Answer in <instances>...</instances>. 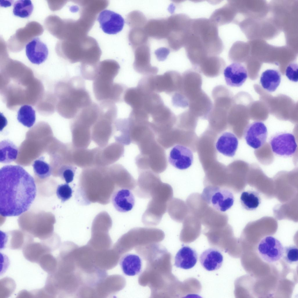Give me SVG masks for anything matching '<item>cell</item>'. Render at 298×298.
<instances>
[{"label":"cell","mask_w":298,"mask_h":298,"mask_svg":"<svg viewBox=\"0 0 298 298\" xmlns=\"http://www.w3.org/2000/svg\"><path fill=\"white\" fill-rule=\"evenodd\" d=\"M173 189L169 184L162 182L153 192L142 221L146 226H156L160 223L167 211L168 202L172 198Z\"/></svg>","instance_id":"5"},{"label":"cell","mask_w":298,"mask_h":298,"mask_svg":"<svg viewBox=\"0 0 298 298\" xmlns=\"http://www.w3.org/2000/svg\"><path fill=\"white\" fill-rule=\"evenodd\" d=\"M17 118L18 121L23 125L31 127L36 121L35 111L31 106L23 105L18 111Z\"/></svg>","instance_id":"38"},{"label":"cell","mask_w":298,"mask_h":298,"mask_svg":"<svg viewBox=\"0 0 298 298\" xmlns=\"http://www.w3.org/2000/svg\"><path fill=\"white\" fill-rule=\"evenodd\" d=\"M18 150L14 143L8 139H5L0 142V162L8 163L16 159Z\"/></svg>","instance_id":"35"},{"label":"cell","mask_w":298,"mask_h":298,"mask_svg":"<svg viewBox=\"0 0 298 298\" xmlns=\"http://www.w3.org/2000/svg\"><path fill=\"white\" fill-rule=\"evenodd\" d=\"M226 65L222 58L218 56H209L203 60L196 69L207 77H214L222 73Z\"/></svg>","instance_id":"24"},{"label":"cell","mask_w":298,"mask_h":298,"mask_svg":"<svg viewBox=\"0 0 298 298\" xmlns=\"http://www.w3.org/2000/svg\"><path fill=\"white\" fill-rule=\"evenodd\" d=\"M123 145L118 142L110 144L103 149L97 148L95 156L96 166H106L118 160L124 154Z\"/></svg>","instance_id":"18"},{"label":"cell","mask_w":298,"mask_h":298,"mask_svg":"<svg viewBox=\"0 0 298 298\" xmlns=\"http://www.w3.org/2000/svg\"><path fill=\"white\" fill-rule=\"evenodd\" d=\"M297 70V64L295 63H291L286 68L285 75L290 81L296 82L298 79Z\"/></svg>","instance_id":"48"},{"label":"cell","mask_w":298,"mask_h":298,"mask_svg":"<svg viewBox=\"0 0 298 298\" xmlns=\"http://www.w3.org/2000/svg\"><path fill=\"white\" fill-rule=\"evenodd\" d=\"M139 175L134 190L139 198H148L162 182L158 174L150 170L139 171Z\"/></svg>","instance_id":"14"},{"label":"cell","mask_w":298,"mask_h":298,"mask_svg":"<svg viewBox=\"0 0 298 298\" xmlns=\"http://www.w3.org/2000/svg\"><path fill=\"white\" fill-rule=\"evenodd\" d=\"M97 20L103 31L109 34H115L120 32L125 24L124 20L120 15L108 10L101 12Z\"/></svg>","instance_id":"16"},{"label":"cell","mask_w":298,"mask_h":298,"mask_svg":"<svg viewBox=\"0 0 298 298\" xmlns=\"http://www.w3.org/2000/svg\"><path fill=\"white\" fill-rule=\"evenodd\" d=\"M74 165L67 164L62 166L59 172V176L65 182L68 184L72 182L74 179L77 168Z\"/></svg>","instance_id":"46"},{"label":"cell","mask_w":298,"mask_h":298,"mask_svg":"<svg viewBox=\"0 0 298 298\" xmlns=\"http://www.w3.org/2000/svg\"><path fill=\"white\" fill-rule=\"evenodd\" d=\"M149 49L147 45H141L137 48L135 51L133 64L134 70L138 73L145 76L155 75L158 72L157 67L151 65Z\"/></svg>","instance_id":"19"},{"label":"cell","mask_w":298,"mask_h":298,"mask_svg":"<svg viewBox=\"0 0 298 298\" xmlns=\"http://www.w3.org/2000/svg\"><path fill=\"white\" fill-rule=\"evenodd\" d=\"M238 145V141L233 134L226 132L223 133L218 138L216 144L217 150L224 155L233 157Z\"/></svg>","instance_id":"28"},{"label":"cell","mask_w":298,"mask_h":298,"mask_svg":"<svg viewBox=\"0 0 298 298\" xmlns=\"http://www.w3.org/2000/svg\"><path fill=\"white\" fill-rule=\"evenodd\" d=\"M33 178L21 166L7 165L0 170V214L19 216L30 208L36 197Z\"/></svg>","instance_id":"1"},{"label":"cell","mask_w":298,"mask_h":298,"mask_svg":"<svg viewBox=\"0 0 298 298\" xmlns=\"http://www.w3.org/2000/svg\"><path fill=\"white\" fill-rule=\"evenodd\" d=\"M120 69L119 64L111 61H103L98 65L93 84L94 96L98 101H109L115 103L124 101L127 87L122 84L113 82Z\"/></svg>","instance_id":"3"},{"label":"cell","mask_w":298,"mask_h":298,"mask_svg":"<svg viewBox=\"0 0 298 298\" xmlns=\"http://www.w3.org/2000/svg\"><path fill=\"white\" fill-rule=\"evenodd\" d=\"M240 201L244 208L248 210L256 209L261 203V199L257 192L252 191L243 192L241 195Z\"/></svg>","instance_id":"37"},{"label":"cell","mask_w":298,"mask_h":298,"mask_svg":"<svg viewBox=\"0 0 298 298\" xmlns=\"http://www.w3.org/2000/svg\"><path fill=\"white\" fill-rule=\"evenodd\" d=\"M72 190L68 184L59 185L56 189V194L62 203L69 200L72 196Z\"/></svg>","instance_id":"47"},{"label":"cell","mask_w":298,"mask_h":298,"mask_svg":"<svg viewBox=\"0 0 298 298\" xmlns=\"http://www.w3.org/2000/svg\"><path fill=\"white\" fill-rule=\"evenodd\" d=\"M212 95L214 103L213 106L228 111L230 99V93L226 86L218 85L213 89Z\"/></svg>","instance_id":"34"},{"label":"cell","mask_w":298,"mask_h":298,"mask_svg":"<svg viewBox=\"0 0 298 298\" xmlns=\"http://www.w3.org/2000/svg\"><path fill=\"white\" fill-rule=\"evenodd\" d=\"M233 13L229 3L215 10L211 15L210 20L217 26L229 23L232 20Z\"/></svg>","instance_id":"36"},{"label":"cell","mask_w":298,"mask_h":298,"mask_svg":"<svg viewBox=\"0 0 298 298\" xmlns=\"http://www.w3.org/2000/svg\"><path fill=\"white\" fill-rule=\"evenodd\" d=\"M283 246L277 239L267 236L259 242L257 250L259 255L264 261L268 263L275 262L282 257Z\"/></svg>","instance_id":"15"},{"label":"cell","mask_w":298,"mask_h":298,"mask_svg":"<svg viewBox=\"0 0 298 298\" xmlns=\"http://www.w3.org/2000/svg\"><path fill=\"white\" fill-rule=\"evenodd\" d=\"M202 197L204 201L214 209L224 212L233 205L234 196L226 188L219 186H207L203 189Z\"/></svg>","instance_id":"11"},{"label":"cell","mask_w":298,"mask_h":298,"mask_svg":"<svg viewBox=\"0 0 298 298\" xmlns=\"http://www.w3.org/2000/svg\"><path fill=\"white\" fill-rule=\"evenodd\" d=\"M111 200L115 209L121 212L131 210L135 203L134 196L130 190L124 188L116 190L113 194Z\"/></svg>","instance_id":"23"},{"label":"cell","mask_w":298,"mask_h":298,"mask_svg":"<svg viewBox=\"0 0 298 298\" xmlns=\"http://www.w3.org/2000/svg\"><path fill=\"white\" fill-rule=\"evenodd\" d=\"M26 56L32 63L39 65L47 58L48 50L46 45L38 37L34 38L26 45Z\"/></svg>","instance_id":"22"},{"label":"cell","mask_w":298,"mask_h":298,"mask_svg":"<svg viewBox=\"0 0 298 298\" xmlns=\"http://www.w3.org/2000/svg\"><path fill=\"white\" fill-rule=\"evenodd\" d=\"M191 19L183 14H175L168 19L170 46L174 51L184 47L190 33Z\"/></svg>","instance_id":"9"},{"label":"cell","mask_w":298,"mask_h":298,"mask_svg":"<svg viewBox=\"0 0 298 298\" xmlns=\"http://www.w3.org/2000/svg\"><path fill=\"white\" fill-rule=\"evenodd\" d=\"M181 75L174 70L166 72L161 75L146 76L148 87L153 92H164L172 95L179 89L181 81Z\"/></svg>","instance_id":"10"},{"label":"cell","mask_w":298,"mask_h":298,"mask_svg":"<svg viewBox=\"0 0 298 298\" xmlns=\"http://www.w3.org/2000/svg\"><path fill=\"white\" fill-rule=\"evenodd\" d=\"M16 286L14 280L9 277H5L0 281V298L8 297L14 291Z\"/></svg>","instance_id":"44"},{"label":"cell","mask_w":298,"mask_h":298,"mask_svg":"<svg viewBox=\"0 0 298 298\" xmlns=\"http://www.w3.org/2000/svg\"><path fill=\"white\" fill-rule=\"evenodd\" d=\"M193 156L191 151L182 145H177L171 149L168 156L169 163L175 168L184 170L191 165Z\"/></svg>","instance_id":"20"},{"label":"cell","mask_w":298,"mask_h":298,"mask_svg":"<svg viewBox=\"0 0 298 298\" xmlns=\"http://www.w3.org/2000/svg\"><path fill=\"white\" fill-rule=\"evenodd\" d=\"M51 250L43 242L33 241L26 244L22 249L24 257L32 262L38 263L41 257L44 254L51 253Z\"/></svg>","instance_id":"29"},{"label":"cell","mask_w":298,"mask_h":298,"mask_svg":"<svg viewBox=\"0 0 298 298\" xmlns=\"http://www.w3.org/2000/svg\"><path fill=\"white\" fill-rule=\"evenodd\" d=\"M202 267L208 271L218 269L221 266L223 257L221 252L214 248H210L204 251L199 257Z\"/></svg>","instance_id":"27"},{"label":"cell","mask_w":298,"mask_h":298,"mask_svg":"<svg viewBox=\"0 0 298 298\" xmlns=\"http://www.w3.org/2000/svg\"><path fill=\"white\" fill-rule=\"evenodd\" d=\"M64 85L65 89L61 112L65 117L73 118L92 102L86 89L84 81L81 77H73Z\"/></svg>","instance_id":"4"},{"label":"cell","mask_w":298,"mask_h":298,"mask_svg":"<svg viewBox=\"0 0 298 298\" xmlns=\"http://www.w3.org/2000/svg\"><path fill=\"white\" fill-rule=\"evenodd\" d=\"M182 201L180 199L172 198L168 202L167 211L173 220L180 222L182 219Z\"/></svg>","instance_id":"42"},{"label":"cell","mask_w":298,"mask_h":298,"mask_svg":"<svg viewBox=\"0 0 298 298\" xmlns=\"http://www.w3.org/2000/svg\"><path fill=\"white\" fill-rule=\"evenodd\" d=\"M282 258L287 263L295 264L298 260V250L297 246L292 245L283 247Z\"/></svg>","instance_id":"45"},{"label":"cell","mask_w":298,"mask_h":298,"mask_svg":"<svg viewBox=\"0 0 298 298\" xmlns=\"http://www.w3.org/2000/svg\"><path fill=\"white\" fill-rule=\"evenodd\" d=\"M267 135L266 126L260 121H255L249 125L244 132V138L246 143L254 149H258L264 144Z\"/></svg>","instance_id":"17"},{"label":"cell","mask_w":298,"mask_h":298,"mask_svg":"<svg viewBox=\"0 0 298 298\" xmlns=\"http://www.w3.org/2000/svg\"><path fill=\"white\" fill-rule=\"evenodd\" d=\"M281 76L280 72L274 69H267L264 72L260 77L262 87L267 91H275L280 84Z\"/></svg>","instance_id":"33"},{"label":"cell","mask_w":298,"mask_h":298,"mask_svg":"<svg viewBox=\"0 0 298 298\" xmlns=\"http://www.w3.org/2000/svg\"><path fill=\"white\" fill-rule=\"evenodd\" d=\"M114 134L116 141L123 145L131 143L130 126L127 118L116 119L114 124Z\"/></svg>","instance_id":"32"},{"label":"cell","mask_w":298,"mask_h":298,"mask_svg":"<svg viewBox=\"0 0 298 298\" xmlns=\"http://www.w3.org/2000/svg\"><path fill=\"white\" fill-rule=\"evenodd\" d=\"M98 118L93 126L92 138L100 147H105L113 134L117 115L115 103L109 101L100 102Z\"/></svg>","instance_id":"6"},{"label":"cell","mask_w":298,"mask_h":298,"mask_svg":"<svg viewBox=\"0 0 298 298\" xmlns=\"http://www.w3.org/2000/svg\"><path fill=\"white\" fill-rule=\"evenodd\" d=\"M269 143L273 152L277 155L283 157L292 156L297 146L294 135L287 132L275 134L270 139Z\"/></svg>","instance_id":"13"},{"label":"cell","mask_w":298,"mask_h":298,"mask_svg":"<svg viewBox=\"0 0 298 298\" xmlns=\"http://www.w3.org/2000/svg\"><path fill=\"white\" fill-rule=\"evenodd\" d=\"M33 241L31 238H26L22 234L12 236L3 242V247L16 250L22 249L27 244Z\"/></svg>","instance_id":"40"},{"label":"cell","mask_w":298,"mask_h":298,"mask_svg":"<svg viewBox=\"0 0 298 298\" xmlns=\"http://www.w3.org/2000/svg\"><path fill=\"white\" fill-rule=\"evenodd\" d=\"M148 125L156 137L172 129L175 116L164 103L157 107L149 115Z\"/></svg>","instance_id":"12"},{"label":"cell","mask_w":298,"mask_h":298,"mask_svg":"<svg viewBox=\"0 0 298 298\" xmlns=\"http://www.w3.org/2000/svg\"><path fill=\"white\" fill-rule=\"evenodd\" d=\"M189 110L195 115L205 116L209 114L213 103L209 96L203 90L190 100Z\"/></svg>","instance_id":"25"},{"label":"cell","mask_w":298,"mask_h":298,"mask_svg":"<svg viewBox=\"0 0 298 298\" xmlns=\"http://www.w3.org/2000/svg\"><path fill=\"white\" fill-rule=\"evenodd\" d=\"M145 31L150 36L158 39L168 36L169 33L168 19L151 20L146 25Z\"/></svg>","instance_id":"31"},{"label":"cell","mask_w":298,"mask_h":298,"mask_svg":"<svg viewBox=\"0 0 298 298\" xmlns=\"http://www.w3.org/2000/svg\"><path fill=\"white\" fill-rule=\"evenodd\" d=\"M38 263L48 274L54 272L57 268V260L51 253L43 255L40 259Z\"/></svg>","instance_id":"43"},{"label":"cell","mask_w":298,"mask_h":298,"mask_svg":"<svg viewBox=\"0 0 298 298\" xmlns=\"http://www.w3.org/2000/svg\"><path fill=\"white\" fill-rule=\"evenodd\" d=\"M33 8V5L30 0H17L14 4L13 13L16 16L27 18L31 14Z\"/></svg>","instance_id":"39"},{"label":"cell","mask_w":298,"mask_h":298,"mask_svg":"<svg viewBox=\"0 0 298 298\" xmlns=\"http://www.w3.org/2000/svg\"><path fill=\"white\" fill-rule=\"evenodd\" d=\"M120 264L123 273L127 276H134L138 274L141 271V260L136 254H125L121 258Z\"/></svg>","instance_id":"30"},{"label":"cell","mask_w":298,"mask_h":298,"mask_svg":"<svg viewBox=\"0 0 298 298\" xmlns=\"http://www.w3.org/2000/svg\"><path fill=\"white\" fill-rule=\"evenodd\" d=\"M224 74L226 84L231 87L241 86L248 77L246 68L237 62L233 63L227 67L224 70Z\"/></svg>","instance_id":"21"},{"label":"cell","mask_w":298,"mask_h":298,"mask_svg":"<svg viewBox=\"0 0 298 298\" xmlns=\"http://www.w3.org/2000/svg\"><path fill=\"white\" fill-rule=\"evenodd\" d=\"M198 256V254L194 249L183 245L176 254L174 265L184 269H191L196 264Z\"/></svg>","instance_id":"26"},{"label":"cell","mask_w":298,"mask_h":298,"mask_svg":"<svg viewBox=\"0 0 298 298\" xmlns=\"http://www.w3.org/2000/svg\"><path fill=\"white\" fill-rule=\"evenodd\" d=\"M135 160L139 171L150 170L157 174L164 171L168 165L165 151L157 142L140 152Z\"/></svg>","instance_id":"8"},{"label":"cell","mask_w":298,"mask_h":298,"mask_svg":"<svg viewBox=\"0 0 298 298\" xmlns=\"http://www.w3.org/2000/svg\"><path fill=\"white\" fill-rule=\"evenodd\" d=\"M224 47L217 26L209 19H192L190 31L185 46L189 53L200 58L217 56Z\"/></svg>","instance_id":"2"},{"label":"cell","mask_w":298,"mask_h":298,"mask_svg":"<svg viewBox=\"0 0 298 298\" xmlns=\"http://www.w3.org/2000/svg\"><path fill=\"white\" fill-rule=\"evenodd\" d=\"M33 170L35 174L41 179H45L49 177L51 174V169L49 165L42 157L35 160L33 164Z\"/></svg>","instance_id":"41"},{"label":"cell","mask_w":298,"mask_h":298,"mask_svg":"<svg viewBox=\"0 0 298 298\" xmlns=\"http://www.w3.org/2000/svg\"><path fill=\"white\" fill-rule=\"evenodd\" d=\"M179 90L171 96V102L175 107L185 108L189 101L202 90V78L198 72L193 70L185 71L181 75Z\"/></svg>","instance_id":"7"}]
</instances>
